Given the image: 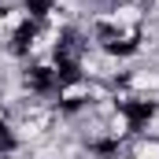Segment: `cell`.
Masks as SVG:
<instances>
[{
    "mask_svg": "<svg viewBox=\"0 0 159 159\" xmlns=\"http://www.w3.org/2000/svg\"><path fill=\"white\" fill-rule=\"evenodd\" d=\"M129 159H159V137H148V133H133L122 148Z\"/></svg>",
    "mask_w": 159,
    "mask_h": 159,
    "instance_id": "1",
    "label": "cell"
}]
</instances>
